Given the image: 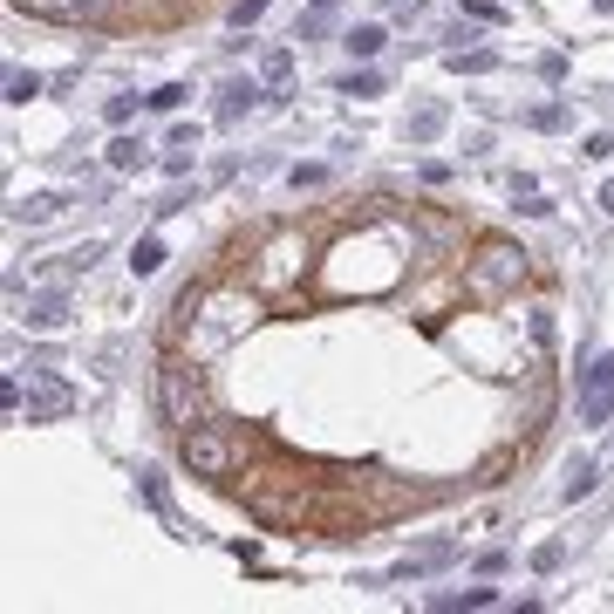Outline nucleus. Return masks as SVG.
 <instances>
[{
	"mask_svg": "<svg viewBox=\"0 0 614 614\" xmlns=\"http://www.w3.org/2000/svg\"><path fill=\"white\" fill-rule=\"evenodd\" d=\"M342 48L355 55V62H376V55L389 48V35L376 28V21H362V28H348V35H342Z\"/></svg>",
	"mask_w": 614,
	"mask_h": 614,
	"instance_id": "nucleus-13",
	"label": "nucleus"
},
{
	"mask_svg": "<svg viewBox=\"0 0 614 614\" xmlns=\"http://www.w3.org/2000/svg\"><path fill=\"white\" fill-rule=\"evenodd\" d=\"M560 567H567V546H560V539L533 546V574H560Z\"/></svg>",
	"mask_w": 614,
	"mask_h": 614,
	"instance_id": "nucleus-24",
	"label": "nucleus"
},
{
	"mask_svg": "<svg viewBox=\"0 0 614 614\" xmlns=\"http://www.w3.org/2000/svg\"><path fill=\"white\" fill-rule=\"evenodd\" d=\"M192 157H198V144H171L164 151V178H192Z\"/></svg>",
	"mask_w": 614,
	"mask_h": 614,
	"instance_id": "nucleus-25",
	"label": "nucleus"
},
{
	"mask_svg": "<svg viewBox=\"0 0 614 614\" xmlns=\"http://www.w3.org/2000/svg\"><path fill=\"white\" fill-rule=\"evenodd\" d=\"M478 574H485V580H499V574H505V546H492V553H478Z\"/></svg>",
	"mask_w": 614,
	"mask_h": 614,
	"instance_id": "nucleus-31",
	"label": "nucleus"
},
{
	"mask_svg": "<svg viewBox=\"0 0 614 614\" xmlns=\"http://www.w3.org/2000/svg\"><path fill=\"white\" fill-rule=\"evenodd\" d=\"M287 185H294V192H314V185H328V164H294V171H287Z\"/></svg>",
	"mask_w": 614,
	"mask_h": 614,
	"instance_id": "nucleus-26",
	"label": "nucleus"
},
{
	"mask_svg": "<svg viewBox=\"0 0 614 614\" xmlns=\"http://www.w3.org/2000/svg\"><path fill=\"white\" fill-rule=\"evenodd\" d=\"M458 560V546L451 539H437V546H417V553H403L396 567H389V580H430V574H444Z\"/></svg>",
	"mask_w": 614,
	"mask_h": 614,
	"instance_id": "nucleus-7",
	"label": "nucleus"
},
{
	"mask_svg": "<svg viewBox=\"0 0 614 614\" xmlns=\"http://www.w3.org/2000/svg\"><path fill=\"white\" fill-rule=\"evenodd\" d=\"M103 116H110L116 130H123V123H130V116H137V96H110V103H103Z\"/></svg>",
	"mask_w": 614,
	"mask_h": 614,
	"instance_id": "nucleus-27",
	"label": "nucleus"
},
{
	"mask_svg": "<svg viewBox=\"0 0 614 614\" xmlns=\"http://www.w3.org/2000/svg\"><path fill=\"white\" fill-rule=\"evenodd\" d=\"M580 423H614V348H601L587 369H580Z\"/></svg>",
	"mask_w": 614,
	"mask_h": 614,
	"instance_id": "nucleus-5",
	"label": "nucleus"
},
{
	"mask_svg": "<svg viewBox=\"0 0 614 614\" xmlns=\"http://www.w3.org/2000/svg\"><path fill=\"white\" fill-rule=\"evenodd\" d=\"M260 451H267V437H260V430H239V423H226V417H198L192 430H178V464H185L192 478H205V485H232L239 464L260 458Z\"/></svg>",
	"mask_w": 614,
	"mask_h": 614,
	"instance_id": "nucleus-1",
	"label": "nucleus"
},
{
	"mask_svg": "<svg viewBox=\"0 0 614 614\" xmlns=\"http://www.w3.org/2000/svg\"><path fill=\"white\" fill-rule=\"evenodd\" d=\"M287 76H294V48H267V55H260V82H267V89H287Z\"/></svg>",
	"mask_w": 614,
	"mask_h": 614,
	"instance_id": "nucleus-17",
	"label": "nucleus"
},
{
	"mask_svg": "<svg viewBox=\"0 0 614 614\" xmlns=\"http://www.w3.org/2000/svg\"><path fill=\"white\" fill-rule=\"evenodd\" d=\"M464 14H471V21H505L499 0H464Z\"/></svg>",
	"mask_w": 614,
	"mask_h": 614,
	"instance_id": "nucleus-30",
	"label": "nucleus"
},
{
	"mask_svg": "<svg viewBox=\"0 0 614 614\" xmlns=\"http://www.w3.org/2000/svg\"><path fill=\"white\" fill-rule=\"evenodd\" d=\"M594 485H601V458H574L567 478H560V499L580 505V499H594Z\"/></svg>",
	"mask_w": 614,
	"mask_h": 614,
	"instance_id": "nucleus-10",
	"label": "nucleus"
},
{
	"mask_svg": "<svg viewBox=\"0 0 614 614\" xmlns=\"http://www.w3.org/2000/svg\"><path fill=\"white\" fill-rule=\"evenodd\" d=\"M601 212H614V178H608V185H601Z\"/></svg>",
	"mask_w": 614,
	"mask_h": 614,
	"instance_id": "nucleus-34",
	"label": "nucleus"
},
{
	"mask_svg": "<svg viewBox=\"0 0 614 614\" xmlns=\"http://www.w3.org/2000/svg\"><path fill=\"white\" fill-rule=\"evenodd\" d=\"M526 123H533V130H567V103H533Z\"/></svg>",
	"mask_w": 614,
	"mask_h": 614,
	"instance_id": "nucleus-23",
	"label": "nucleus"
},
{
	"mask_svg": "<svg viewBox=\"0 0 614 614\" xmlns=\"http://www.w3.org/2000/svg\"><path fill=\"white\" fill-rule=\"evenodd\" d=\"M335 96H383V76H376V69H355V76L335 82Z\"/></svg>",
	"mask_w": 614,
	"mask_h": 614,
	"instance_id": "nucleus-20",
	"label": "nucleus"
},
{
	"mask_svg": "<svg viewBox=\"0 0 614 614\" xmlns=\"http://www.w3.org/2000/svg\"><path fill=\"white\" fill-rule=\"evenodd\" d=\"M69 410H76V389L41 376V383L28 389V403H21V423H55V417H69Z\"/></svg>",
	"mask_w": 614,
	"mask_h": 614,
	"instance_id": "nucleus-6",
	"label": "nucleus"
},
{
	"mask_svg": "<svg viewBox=\"0 0 614 614\" xmlns=\"http://www.w3.org/2000/svg\"><path fill=\"white\" fill-rule=\"evenodd\" d=\"M246 110H260V82H226V89H219V103H212V123L232 130Z\"/></svg>",
	"mask_w": 614,
	"mask_h": 614,
	"instance_id": "nucleus-8",
	"label": "nucleus"
},
{
	"mask_svg": "<svg viewBox=\"0 0 614 614\" xmlns=\"http://www.w3.org/2000/svg\"><path fill=\"white\" fill-rule=\"evenodd\" d=\"M526 273H533V267H526V253H519L512 239H478V253L464 260V294L499 301V294H512Z\"/></svg>",
	"mask_w": 614,
	"mask_h": 614,
	"instance_id": "nucleus-3",
	"label": "nucleus"
},
{
	"mask_svg": "<svg viewBox=\"0 0 614 614\" xmlns=\"http://www.w3.org/2000/svg\"><path fill=\"white\" fill-rule=\"evenodd\" d=\"M21 321H28L35 335H48V328H62V321H69V294H62V287H48V294H35Z\"/></svg>",
	"mask_w": 614,
	"mask_h": 614,
	"instance_id": "nucleus-9",
	"label": "nucleus"
},
{
	"mask_svg": "<svg viewBox=\"0 0 614 614\" xmlns=\"http://www.w3.org/2000/svg\"><path fill=\"white\" fill-rule=\"evenodd\" d=\"M444 69H451V76H492V69H499V55H492V48H451V55H444Z\"/></svg>",
	"mask_w": 614,
	"mask_h": 614,
	"instance_id": "nucleus-14",
	"label": "nucleus"
},
{
	"mask_svg": "<svg viewBox=\"0 0 614 614\" xmlns=\"http://www.w3.org/2000/svg\"><path fill=\"white\" fill-rule=\"evenodd\" d=\"M307 7H321V14H328V7H335V0H307Z\"/></svg>",
	"mask_w": 614,
	"mask_h": 614,
	"instance_id": "nucleus-35",
	"label": "nucleus"
},
{
	"mask_svg": "<svg viewBox=\"0 0 614 614\" xmlns=\"http://www.w3.org/2000/svg\"><path fill=\"white\" fill-rule=\"evenodd\" d=\"M185 96H192L185 82H164V89H151V96H144V103H151L157 116H171V110H185Z\"/></svg>",
	"mask_w": 614,
	"mask_h": 614,
	"instance_id": "nucleus-22",
	"label": "nucleus"
},
{
	"mask_svg": "<svg viewBox=\"0 0 614 614\" xmlns=\"http://www.w3.org/2000/svg\"><path fill=\"white\" fill-rule=\"evenodd\" d=\"M273 0H232L226 7V21H232V35H246V28H253V21H260V14H267Z\"/></svg>",
	"mask_w": 614,
	"mask_h": 614,
	"instance_id": "nucleus-21",
	"label": "nucleus"
},
{
	"mask_svg": "<svg viewBox=\"0 0 614 614\" xmlns=\"http://www.w3.org/2000/svg\"><path fill=\"white\" fill-rule=\"evenodd\" d=\"M164 260H171V253H164V239H157V232H144V239L130 246V273H137V280H151Z\"/></svg>",
	"mask_w": 614,
	"mask_h": 614,
	"instance_id": "nucleus-16",
	"label": "nucleus"
},
{
	"mask_svg": "<svg viewBox=\"0 0 614 614\" xmlns=\"http://www.w3.org/2000/svg\"><path fill=\"white\" fill-rule=\"evenodd\" d=\"M41 89H48V82H41L35 69H7V103H14V110H21V103H35Z\"/></svg>",
	"mask_w": 614,
	"mask_h": 614,
	"instance_id": "nucleus-19",
	"label": "nucleus"
},
{
	"mask_svg": "<svg viewBox=\"0 0 614 614\" xmlns=\"http://www.w3.org/2000/svg\"><path fill=\"white\" fill-rule=\"evenodd\" d=\"M580 157H614V137H608V130H594V137L580 144Z\"/></svg>",
	"mask_w": 614,
	"mask_h": 614,
	"instance_id": "nucleus-32",
	"label": "nucleus"
},
{
	"mask_svg": "<svg viewBox=\"0 0 614 614\" xmlns=\"http://www.w3.org/2000/svg\"><path fill=\"white\" fill-rule=\"evenodd\" d=\"M594 7H601V14H614V0H594Z\"/></svg>",
	"mask_w": 614,
	"mask_h": 614,
	"instance_id": "nucleus-36",
	"label": "nucleus"
},
{
	"mask_svg": "<svg viewBox=\"0 0 614 614\" xmlns=\"http://www.w3.org/2000/svg\"><path fill=\"white\" fill-rule=\"evenodd\" d=\"M110 171H144V164H151V157H144V144H137V137H110Z\"/></svg>",
	"mask_w": 614,
	"mask_h": 614,
	"instance_id": "nucleus-18",
	"label": "nucleus"
},
{
	"mask_svg": "<svg viewBox=\"0 0 614 614\" xmlns=\"http://www.w3.org/2000/svg\"><path fill=\"white\" fill-rule=\"evenodd\" d=\"M137 492H144V499L164 512V478H157V471H137Z\"/></svg>",
	"mask_w": 614,
	"mask_h": 614,
	"instance_id": "nucleus-29",
	"label": "nucleus"
},
{
	"mask_svg": "<svg viewBox=\"0 0 614 614\" xmlns=\"http://www.w3.org/2000/svg\"><path fill=\"white\" fill-rule=\"evenodd\" d=\"M267 478H273V471L246 478V492H239L246 512L267 519V526H301V519H307V485H301V478H287V471H280V485H267Z\"/></svg>",
	"mask_w": 614,
	"mask_h": 614,
	"instance_id": "nucleus-4",
	"label": "nucleus"
},
{
	"mask_svg": "<svg viewBox=\"0 0 614 614\" xmlns=\"http://www.w3.org/2000/svg\"><path fill=\"white\" fill-rule=\"evenodd\" d=\"M157 417L171 423V430H192L205 417V369H198L192 355H164L157 362Z\"/></svg>",
	"mask_w": 614,
	"mask_h": 614,
	"instance_id": "nucleus-2",
	"label": "nucleus"
},
{
	"mask_svg": "<svg viewBox=\"0 0 614 614\" xmlns=\"http://www.w3.org/2000/svg\"><path fill=\"white\" fill-rule=\"evenodd\" d=\"M55 212H62V198H55V192H35V198H14V205H7L14 226H48Z\"/></svg>",
	"mask_w": 614,
	"mask_h": 614,
	"instance_id": "nucleus-12",
	"label": "nucleus"
},
{
	"mask_svg": "<svg viewBox=\"0 0 614 614\" xmlns=\"http://www.w3.org/2000/svg\"><path fill=\"white\" fill-rule=\"evenodd\" d=\"M546 410H553V396H546V389H533V396H526V430H539V423H546Z\"/></svg>",
	"mask_w": 614,
	"mask_h": 614,
	"instance_id": "nucleus-28",
	"label": "nucleus"
},
{
	"mask_svg": "<svg viewBox=\"0 0 614 614\" xmlns=\"http://www.w3.org/2000/svg\"><path fill=\"white\" fill-rule=\"evenodd\" d=\"M444 123H451V116H444V103H423V110H410V123H403V137H410V144H430V137H437Z\"/></svg>",
	"mask_w": 614,
	"mask_h": 614,
	"instance_id": "nucleus-15",
	"label": "nucleus"
},
{
	"mask_svg": "<svg viewBox=\"0 0 614 614\" xmlns=\"http://www.w3.org/2000/svg\"><path fill=\"white\" fill-rule=\"evenodd\" d=\"M478 608H499V587H464V594H437L430 614H478Z\"/></svg>",
	"mask_w": 614,
	"mask_h": 614,
	"instance_id": "nucleus-11",
	"label": "nucleus"
},
{
	"mask_svg": "<svg viewBox=\"0 0 614 614\" xmlns=\"http://www.w3.org/2000/svg\"><path fill=\"white\" fill-rule=\"evenodd\" d=\"M519 212H526V219H546V212H553V198H539V192H526V198H519Z\"/></svg>",
	"mask_w": 614,
	"mask_h": 614,
	"instance_id": "nucleus-33",
	"label": "nucleus"
}]
</instances>
